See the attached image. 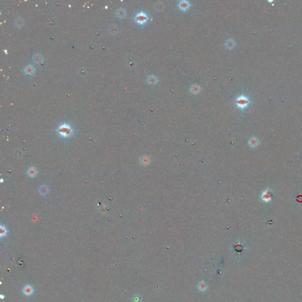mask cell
Wrapping results in <instances>:
<instances>
[{"instance_id":"4","label":"cell","mask_w":302,"mask_h":302,"mask_svg":"<svg viewBox=\"0 0 302 302\" xmlns=\"http://www.w3.org/2000/svg\"><path fill=\"white\" fill-rule=\"evenodd\" d=\"M178 6L181 10L183 11H187L190 7V4L188 1H179Z\"/></svg>"},{"instance_id":"2","label":"cell","mask_w":302,"mask_h":302,"mask_svg":"<svg viewBox=\"0 0 302 302\" xmlns=\"http://www.w3.org/2000/svg\"><path fill=\"white\" fill-rule=\"evenodd\" d=\"M250 103V101L249 98L245 95H241L236 99L235 100V104L238 109L241 110L245 109L247 108L249 104Z\"/></svg>"},{"instance_id":"14","label":"cell","mask_w":302,"mask_h":302,"mask_svg":"<svg viewBox=\"0 0 302 302\" xmlns=\"http://www.w3.org/2000/svg\"><path fill=\"white\" fill-rule=\"evenodd\" d=\"M14 24H15L17 27L20 28L21 27H22L24 25V19L22 18L18 17L16 19L15 21H14Z\"/></svg>"},{"instance_id":"6","label":"cell","mask_w":302,"mask_h":302,"mask_svg":"<svg viewBox=\"0 0 302 302\" xmlns=\"http://www.w3.org/2000/svg\"><path fill=\"white\" fill-rule=\"evenodd\" d=\"M38 191H39L41 195L44 196V195H46L47 194H49L50 190L49 188L48 187L47 185H42L38 188Z\"/></svg>"},{"instance_id":"10","label":"cell","mask_w":302,"mask_h":302,"mask_svg":"<svg viewBox=\"0 0 302 302\" xmlns=\"http://www.w3.org/2000/svg\"><path fill=\"white\" fill-rule=\"evenodd\" d=\"M146 81L148 82V83L151 84V85H155V84H156L157 83V82H158V79H157V77L155 76L151 75L149 76L148 78H147Z\"/></svg>"},{"instance_id":"13","label":"cell","mask_w":302,"mask_h":302,"mask_svg":"<svg viewBox=\"0 0 302 302\" xmlns=\"http://www.w3.org/2000/svg\"><path fill=\"white\" fill-rule=\"evenodd\" d=\"M116 16L119 18H124L126 15V11L124 8H120L116 11Z\"/></svg>"},{"instance_id":"11","label":"cell","mask_w":302,"mask_h":302,"mask_svg":"<svg viewBox=\"0 0 302 302\" xmlns=\"http://www.w3.org/2000/svg\"><path fill=\"white\" fill-rule=\"evenodd\" d=\"M33 59L34 62L35 63H41L43 61V57L41 54L37 53V54L34 55Z\"/></svg>"},{"instance_id":"7","label":"cell","mask_w":302,"mask_h":302,"mask_svg":"<svg viewBox=\"0 0 302 302\" xmlns=\"http://www.w3.org/2000/svg\"><path fill=\"white\" fill-rule=\"evenodd\" d=\"M34 290L33 287L30 285H27V286H25L23 289V293L26 296H30L33 293Z\"/></svg>"},{"instance_id":"1","label":"cell","mask_w":302,"mask_h":302,"mask_svg":"<svg viewBox=\"0 0 302 302\" xmlns=\"http://www.w3.org/2000/svg\"><path fill=\"white\" fill-rule=\"evenodd\" d=\"M57 134L63 138H69L73 135L74 130L69 124L64 123L58 127L56 130Z\"/></svg>"},{"instance_id":"3","label":"cell","mask_w":302,"mask_h":302,"mask_svg":"<svg viewBox=\"0 0 302 302\" xmlns=\"http://www.w3.org/2000/svg\"><path fill=\"white\" fill-rule=\"evenodd\" d=\"M134 20L139 25H144L148 21V16L145 12L141 11L135 15Z\"/></svg>"},{"instance_id":"16","label":"cell","mask_w":302,"mask_h":302,"mask_svg":"<svg viewBox=\"0 0 302 302\" xmlns=\"http://www.w3.org/2000/svg\"><path fill=\"white\" fill-rule=\"evenodd\" d=\"M0 236H1V237H3L6 236L7 235V233H8V231H7V228L3 226H1V227H0Z\"/></svg>"},{"instance_id":"12","label":"cell","mask_w":302,"mask_h":302,"mask_svg":"<svg viewBox=\"0 0 302 302\" xmlns=\"http://www.w3.org/2000/svg\"><path fill=\"white\" fill-rule=\"evenodd\" d=\"M191 91L193 93V94H195V95H197V94L199 93L200 92V90H201V88H200V86L199 85H198V84H192L191 87Z\"/></svg>"},{"instance_id":"8","label":"cell","mask_w":302,"mask_h":302,"mask_svg":"<svg viewBox=\"0 0 302 302\" xmlns=\"http://www.w3.org/2000/svg\"><path fill=\"white\" fill-rule=\"evenodd\" d=\"M37 173L38 172L37 169L34 167L30 168L27 170V172L28 176H29L31 178L35 177V176L37 175Z\"/></svg>"},{"instance_id":"9","label":"cell","mask_w":302,"mask_h":302,"mask_svg":"<svg viewBox=\"0 0 302 302\" xmlns=\"http://www.w3.org/2000/svg\"><path fill=\"white\" fill-rule=\"evenodd\" d=\"M35 68L32 65H28L24 68V71L27 74L31 75L35 73Z\"/></svg>"},{"instance_id":"5","label":"cell","mask_w":302,"mask_h":302,"mask_svg":"<svg viewBox=\"0 0 302 302\" xmlns=\"http://www.w3.org/2000/svg\"><path fill=\"white\" fill-rule=\"evenodd\" d=\"M224 45H225V46L227 49L231 50L233 49L235 47L236 42L235 41L232 39V38H229V39L227 40L225 42V43H224Z\"/></svg>"},{"instance_id":"15","label":"cell","mask_w":302,"mask_h":302,"mask_svg":"<svg viewBox=\"0 0 302 302\" xmlns=\"http://www.w3.org/2000/svg\"><path fill=\"white\" fill-rule=\"evenodd\" d=\"M118 31H119V28L116 25H112L109 28V31L112 34H115L118 32Z\"/></svg>"},{"instance_id":"17","label":"cell","mask_w":302,"mask_h":302,"mask_svg":"<svg viewBox=\"0 0 302 302\" xmlns=\"http://www.w3.org/2000/svg\"><path fill=\"white\" fill-rule=\"evenodd\" d=\"M1 297H2V298H1V299H3V298H4V296H2V295H1Z\"/></svg>"}]
</instances>
